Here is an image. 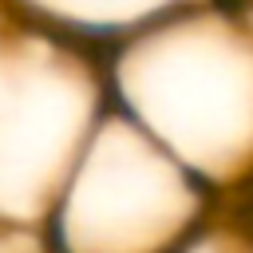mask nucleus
Here are the masks:
<instances>
[{"label":"nucleus","instance_id":"1","mask_svg":"<svg viewBox=\"0 0 253 253\" xmlns=\"http://www.w3.org/2000/svg\"><path fill=\"white\" fill-rule=\"evenodd\" d=\"M170 253H253V237L225 225L217 213H210L190 237H182Z\"/></svg>","mask_w":253,"mask_h":253}]
</instances>
